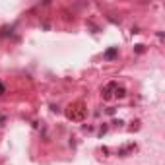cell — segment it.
<instances>
[{
  "label": "cell",
  "instance_id": "6da1fadb",
  "mask_svg": "<svg viewBox=\"0 0 165 165\" xmlns=\"http://www.w3.org/2000/svg\"><path fill=\"white\" fill-rule=\"evenodd\" d=\"M86 113H88L86 107H84L82 103H78V105H74V107H70V111H68L66 115H68L70 121H82V119L86 117Z\"/></svg>",
  "mask_w": 165,
  "mask_h": 165
},
{
  "label": "cell",
  "instance_id": "7a4b0ae2",
  "mask_svg": "<svg viewBox=\"0 0 165 165\" xmlns=\"http://www.w3.org/2000/svg\"><path fill=\"white\" fill-rule=\"evenodd\" d=\"M134 150H136V144H128V146L121 148V150L117 152V155H121V157H126V155L130 154V152H134Z\"/></svg>",
  "mask_w": 165,
  "mask_h": 165
},
{
  "label": "cell",
  "instance_id": "3957f363",
  "mask_svg": "<svg viewBox=\"0 0 165 165\" xmlns=\"http://www.w3.org/2000/svg\"><path fill=\"white\" fill-rule=\"evenodd\" d=\"M117 56H119V49H117V47H113V49H109V51L105 53V58H107V60H115Z\"/></svg>",
  "mask_w": 165,
  "mask_h": 165
},
{
  "label": "cell",
  "instance_id": "277c9868",
  "mask_svg": "<svg viewBox=\"0 0 165 165\" xmlns=\"http://www.w3.org/2000/svg\"><path fill=\"white\" fill-rule=\"evenodd\" d=\"M124 95H126V89H124V88H119V86H117V88H115V97L122 99Z\"/></svg>",
  "mask_w": 165,
  "mask_h": 165
},
{
  "label": "cell",
  "instance_id": "5b68a950",
  "mask_svg": "<svg viewBox=\"0 0 165 165\" xmlns=\"http://www.w3.org/2000/svg\"><path fill=\"white\" fill-rule=\"evenodd\" d=\"M146 49H144V45H136V53H144Z\"/></svg>",
  "mask_w": 165,
  "mask_h": 165
},
{
  "label": "cell",
  "instance_id": "8992f818",
  "mask_svg": "<svg viewBox=\"0 0 165 165\" xmlns=\"http://www.w3.org/2000/svg\"><path fill=\"white\" fill-rule=\"evenodd\" d=\"M2 93H4V86L0 84V95H2Z\"/></svg>",
  "mask_w": 165,
  "mask_h": 165
}]
</instances>
